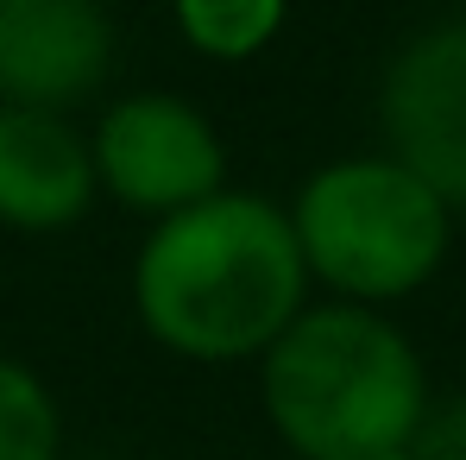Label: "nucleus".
<instances>
[{
	"instance_id": "f257e3e1",
	"label": "nucleus",
	"mask_w": 466,
	"mask_h": 460,
	"mask_svg": "<svg viewBox=\"0 0 466 460\" xmlns=\"http://www.w3.org/2000/svg\"><path fill=\"white\" fill-rule=\"evenodd\" d=\"M309 303V265L290 209L215 189L152 221L133 259V309L157 347L183 360H258Z\"/></svg>"
},
{
	"instance_id": "f03ea898",
	"label": "nucleus",
	"mask_w": 466,
	"mask_h": 460,
	"mask_svg": "<svg viewBox=\"0 0 466 460\" xmlns=\"http://www.w3.org/2000/svg\"><path fill=\"white\" fill-rule=\"evenodd\" d=\"M258 397L297 460H379L429 416L416 347L379 309L321 303L258 353Z\"/></svg>"
},
{
	"instance_id": "7ed1b4c3",
	"label": "nucleus",
	"mask_w": 466,
	"mask_h": 460,
	"mask_svg": "<svg viewBox=\"0 0 466 460\" xmlns=\"http://www.w3.org/2000/svg\"><path fill=\"white\" fill-rule=\"evenodd\" d=\"M309 278L347 303H390L435 278L448 252V202L397 158H334L290 202Z\"/></svg>"
},
{
	"instance_id": "20e7f679",
	"label": "nucleus",
	"mask_w": 466,
	"mask_h": 460,
	"mask_svg": "<svg viewBox=\"0 0 466 460\" xmlns=\"http://www.w3.org/2000/svg\"><path fill=\"white\" fill-rule=\"evenodd\" d=\"M88 152H95L101 189L120 209L146 215V221H164V215L228 189L221 133L183 95H127V101H114L95 127Z\"/></svg>"
},
{
	"instance_id": "39448f33",
	"label": "nucleus",
	"mask_w": 466,
	"mask_h": 460,
	"mask_svg": "<svg viewBox=\"0 0 466 460\" xmlns=\"http://www.w3.org/2000/svg\"><path fill=\"white\" fill-rule=\"evenodd\" d=\"M379 127L390 158L448 209H466V19L416 32L385 70Z\"/></svg>"
},
{
	"instance_id": "423d86ee",
	"label": "nucleus",
	"mask_w": 466,
	"mask_h": 460,
	"mask_svg": "<svg viewBox=\"0 0 466 460\" xmlns=\"http://www.w3.org/2000/svg\"><path fill=\"white\" fill-rule=\"evenodd\" d=\"M114 77V19L101 0H0V107L64 114Z\"/></svg>"
},
{
	"instance_id": "0eeeda50",
	"label": "nucleus",
	"mask_w": 466,
	"mask_h": 460,
	"mask_svg": "<svg viewBox=\"0 0 466 460\" xmlns=\"http://www.w3.org/2000/svg\"><path fill=\"white\" fill-rule=\"evenodd\" d=\"M95 152L64 114L0 107V221L19 233L76 228L95 209Z\"/></svg>"
},
{
	"instance_id": "6e6552de",
	"label": "nucleus",
	"mask_w": 466,
	"mask_h": 460,
	"mask_svg": "<svg viewBox=\"0 0 466 460\" xmlns=\"http://www.w3.org/2000/svg\"><path fill=\"white\" fill-rule=\"evenodd\" d=\"M284 6L290 0H177V26H183V38L202 57L246 64V57H258L278 38Z\"/></svg>"
},
{
	"instance_id": "1a4fd4ad",
	"label": "nucleus",
	"mask_w": 466,
	"mask_h": 460,
	"mask_svg": "<svg viewBox=\"0 0 466 460\" xmlns=\"http://www.w3.org/2000/svg\"><path fill=\"white\" fill-rule=\"evenodd\" d=\"M64 423L45 379L0 353V460H57Z\"/></svg>"
},
{
	"instance_id": "9d476101",
	"label": "nucleus",
	"mask_w": 466,
	"mask_h": 460,
	"mask_svg": "<svg viewBox=\"0 0 466 460\" xmlns=\"http://www.w3.org/2000/svg\"><path fill=\"white\" fill-rule=\"evenodd\" d=\"M410 455L416 460H466V397L422 416V429L410 435Z\"/></svg>"
},
{
	"instance_id": "9b49d317",
	"label": "nucleus",
	"mask_w": 466,
	"mask_h": 460,
	"mask_svg": "<svg viewBox=\"0 0 466 460\" xmlns=\"http://www.w3.org/2000/svg\"><path fill=\"white\" fill-rule=\"evenodd\" d=\"M379 460H416V455H410V448H390V455H379Z\"/></svg>"
},
{
	"instance_id": "f8f14e48",
	"label": "nucleus",
	"mask_w": 466,
	"mask_h": 460,
	"mask_svg": "<svg viewBox=\"0 0 466 460\" xmlns=\"http://www.w3.org/2000/svg\"><path fill=\"white\" fill-rule=\"evenodd\" d=\"M290 460H297V455H290Z\"/></svg>"
}]
</instances>
